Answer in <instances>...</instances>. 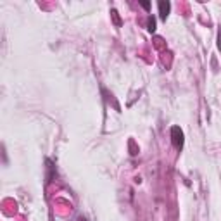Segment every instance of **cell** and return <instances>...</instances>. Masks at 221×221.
Wrapping results in <instances>:
<instances>
[{
	"label": "cell",
	"instance_id": "cell-4",
	"mask_svg": "<svg viewBox=\"0 0 221 221\" xmlns=\"http://www.w3.org/2000/svg\"><path fill=\"white\" fill-rule=\"evenodd\" d=\"M78 221H87V219H85V218L81 216V218H78Z\"/></svg>",
	"mask_w": 221,
	"mask_h": 221
},
{
	"label": "cell",
	"instance_id": "cell-3",
	"mask_svg": "<svg viewBox=\"0 0 221 221\" xmlns=\"http://www.w3.org/2000/svg\"><path fill=\"white\" fill-rule=\"evenodd\" d=\"M154 29H155V19L150 18L149 19V31H154Z\"/></svg>",
	"mask_w": 221,
	"mask_h": 221
},
{
	"label": "cell",
	"instance_id": "cell-1",
	"mask_svg": "<svg viewBox=\"0 0 221 221\" xmlns=\"http://www.w3.org/2000/svg\"><path fill=\"white\" fill-rule=\"evenodd\" d=\"M171 135H173V145H175L176 149H182L183 147V131L180 130L178 126H173Z\"/></svg>",
	"mask_w": 221,
	"mask_h": 221
},
{
	"label": "cell",
	"instance_id": "cell-2",
	"mask_svg": "<svg viewBox=\"0 0 221 221\" xmlns=\"http://www.w3.org/2000/svg\"><path fill=\"white\" fill-rule=\"evenodd\" d=\"M159 9H161V18L166 19V16H168V11H169V4L168 2H159Z\"/></svg>",
	"mask_w": 221,
	"mask_h": 221
}]
</instances>
